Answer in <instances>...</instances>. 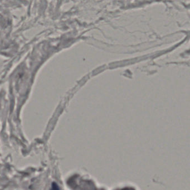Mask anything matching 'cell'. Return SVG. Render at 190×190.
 Here are the masks:
<instances>
[{"label": "cell", "instance_id": "cell-1", "mask_svg": "<svg viewBox=\"0 0 190 190\" xmlns=\"http://www.w3.org/2000/svg\"><path fill=\"white\" fill-rule=\"evenodd\" d=\"M51 190H59V186L57 184V183L53 182V183H52Z\"/></svg>", "mask_w": 190, "mask_h": 190}]
</instances>
